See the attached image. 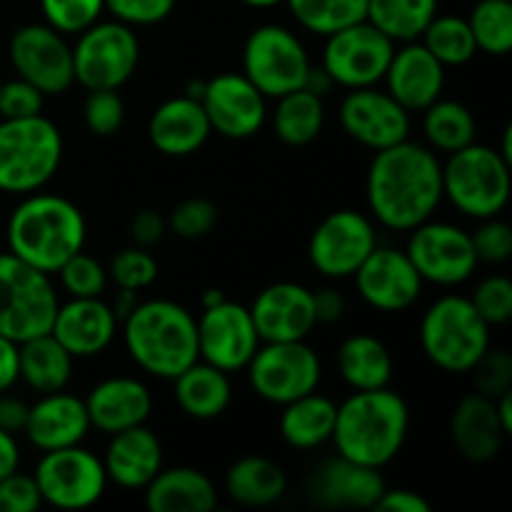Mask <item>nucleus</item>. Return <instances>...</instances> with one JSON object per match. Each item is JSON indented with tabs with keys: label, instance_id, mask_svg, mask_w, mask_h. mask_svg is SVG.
<instances>
[{
	"label": "nucleus",
	"instance_id": "nucleus-1",
	"mask_svg": "<svg viewBox=\"0 0 512 512\" xmlns=\"http://www.w3.org/2000/svg\"><path fill=\"white\" fill-rule=\"evenodd\" d=\"M365 193L378 223L410 233L433 218L443 200V165L433 148L403 140L375 153Z\"/></svg>",
	"mask_w": 512,
	"mask_h": 512
},
{
	"label": "nucleus",
	"instance_id": "nucleus-2",
	"mask_svg": "<svg viewBox=\"0 0 512 512\" xmlns=\"http://www.w3.org/2000/svg\"><path fill=\"white\" fill-rule=\"evenodd\" d=\"M410 428L408 403L395 390H355L338 405L333 443L340 458L385 468L403 450Z\"/></svg>",
	"mask_w": 512,
	"mask_h": 512
},
{
	"label": "nucleus",
	"instance_id": "nucleus-3",
	"mask_svg": "<svg viewBox=\"0 0 512 512\" xmlns=\"http://www.w3.org/2000/svg\"><path fill=\"white\" fill-rule=\"evenodd\" d=\"M83 213L73 200L53 193H30L8 220V248L33 268L55 275L85 245Z\"/></svg>",
	"mask_w": 512,
	"mask_h": 512
},
{
	"label": "nucleus",
	"instance_id": "nucleus-4",
	"mask_svg": "<svg viewBox=\"0 0 512 512\" xmlns=\"http://www.w3.org/2000/svg\"><path fill=\"white\" fill-rule=\"evenodd\" d=\"M125 350L140 370L173 380L200 360L193 313L173 300L138 303L123 320Z\"/></svg>",
	"mask_w": 512,
	"mask_h": 512
},
{
	"label": "nucleus",
	"instance_id": "nucleus-5",
	"mask_svg": "<svg viewBox=\"0 0 512 512\" xmlns=\"http://www.w3.org/2000/svg\"><path fill=\"white\" fill-rule=\"evenodd\" d=\"M63 160V135L45 115L0 118V190L35 193L53 180Z\"/></svg>",
	"mask_w": 512,
	"mask_h": 512
},
{
	"label": "nucleus",
	"instance_id": "nucleus-6",
	"mask_svg": "<svg viewBox=\"0 0 512 512\" xmlns=\"http://www.w3.org/2000/svg\"><path fill=\"white\" fill-rule=\"evenodd\" d=\"M420 348L445 373H470L490 348V325L480 318L470 298L443 295L420 320Z\"/></svg>",
	"mask_w": 512,
	"mask_h": 512
},
{
	"label": "nucleus",
	"instance_id": "nucleus-7",
	"mask_svg": "<svg viewBox=\"0 0 512 512\" xmlns=\"http://www.w3.org/2000/svg\"><path fill=\"white\" fill-rule=\"evenodd\" d=\"M443 198L465 218H495L510 200V163L480 143L455 150L443 165Z\"/></svg>",
	"mask_w": 512,
	"mask_h": 512
},
{
	"label": "nucleus",
	"instance_id": "nucleus-8",
	"mask_svg": "<svg viewBox=\"0 0 512 512\" xmlns=\"http://www.w3.org/2000/svg\"><path fill=\"white\" fill-rule=\"evenodd\" d=\"M58 305V290L48 273L10 250L0 253V335L25 343L50 333Z\"/></svg>",
	"mask_w": 512,
	"mask_h": 512
},
{
	"label": "nucleus",
	"instance_id": "nucleus-9",
	"mask_svg": "<svg viewBox=\"0 0 512 512\" xmlns=\"http://www.w3.org/2000/svg\"><path fill=\"white\" fill-rule=\"evenodd\" d=\"M313 70L303 40L283 25H260L243 45V75L265 95L280 98L305 88Z\"/></svg>",
	"mask_w": 512,
	"mask_h": 512
},
{
	"label": "nucleus",
	"instance_id": "nucleus-10",
	"mask_svg": "<svg viewBox=\"0 0 512 512\" xmlns=\"http://www.w3.org/2000/svg\"><path fill=\"white\" fill-rule=\"evenodd\" d=\"M140 60V43L133 28L120 20L93 23L78 33L73 45L75 83L85 90H118L133 78Z\"/></svg>",
	"mask_w": 512,
	"mask_h": 512
},
{
	"label": "nucleus",
	"instance_id": "nucleus-11",
	"mask_svg": "<svg viewBox=\"0 0 512 512\" xmlns=\"http://www.w3.org/2000/svg\"><path fill=\"white\" fill-rule=\"evenodd\" d=\"M245 370H248L253 393L265 403L280 405V408L318 390L320 378H323L318 353L305 340L260 343L258 353L253 355Z\"/></svg>",
	"mask_w": 512,
	"mask_h": 512
},
{
	"label": "nucleus",
	"instance_id": "nucleus-12",
	"mask_svg": "<svg viewBox=\"0 0 512 512\" xmlns=\"http://www.w3.org/2000/svg\"><path fill=\"white\" fill-rule=\"evenodd\" d=\"M33 478L43 503L58 510L93 508L108 488L103 460L80 445L43 453Z\"/></svg>",
	"mask_w": 512,
	"mask_h": 512
},
{
	"label": "nucleus",
	"instance_id": "nucleus-13",
	"mask_svg": "<svg viewBox=\"0 0 512 512\" xmlns=\"http://www.w3.org/2000/svg\"><path fill=\"white\" fill-rule=\"evenodd\" d=\"M393 53V40L380 33L373 23L360 20V23L325 35L320 68L335 85H343L348 90L370 88L385 78Z\"/></svg>",
	"mask_w": 512,
	"mask_h": 512
},
{
	"label": "nucleus",
	"instance_id": "nucleus-14",
	"mask_svg": "<svg viewBox=\"0 0 512 512\" xmlns=\"http://www.w3.org/2000/svg\"><path fill=\"white\" fill-rule=\"evenodd\" d=\"M405 253L423 283L443 285V288L465 283L478 268V255L468 230L443 220H425L410 230Z\"/></svg>",
	"mask_w": 512,
	"mask_h": 512
},
{
	"label": "nucleus",
	"instance_id": "nucleus-15",
	"mask_svg": "<svg viewBox=\"0 0 512 512\" xmlns=\"http://www.w3.org/2000/svg\"><path fill=\"white\" fill-rule=\"evenodd\" d=\"M8 55L18 78L28 80L43 95H63L75 83L73 45L48 23L15 30Z\"/></svg>",
	"mask_w": 512,
	"mask_h": 512
},
{
	"label": "nucleus",
	"instance_id": "nucleus-16",
	"mask_svg": "<svg viewBox=\"0 0 512 512\" xmlns=\"http://www.w3.org/2000/svg\"><path fill=\"white\" fill-rule=\"evenodd\" d=\"M378 245L373 220L358 210H335L320 220L310 238L308 255L313 268L330 280L353 278L355 270Z\"/></svg>",
	"mask_w": 512,
	"mask_h": 512
},
{
	"label": "nucleus",
	"instance_id": "nucleus-17",
	"mask_svg": "<svg viewBox=\"0 0 512 512\" xmlns=\"http://www.w3.org/2000/svg\"><path fill=\"white\" fill-rule=\"evenodd\" d=\"M195 328H198L200 360L225 373L248 368L263 343L250 318V310L228 298L213 308H203L200 318L195 320Z\"/></svg>",
	"mask_w": 512,
	"mask_h": 512
},
{
	"label": "nucleus",
	"instance_id": "nucleus-18",
	"mask_svg": "<svg viewBox=\"0 0 512 512\" xmlns=\"http://www.w3.org/2000/svg\"><path fill=\"white\" fill-rule=\"evenodd\" d=\"M338 118L348 138L375 153L403 143L410 135V110H405L388 90H378L375 85L350 90L340 103Z\"/></svg>",
	"mask_w": 512,
	"mask_h": 512
},
{
	"label": "nucleus",
	"instance_id": "nucleus-19",
	"mask_svg": "<svg viewBox=\"0 0 512 512\" xmlns=\"http://www.w3.org/2000/svg\"><path fill=\"white\" fill-rule=\"evenodd\" d=\"M265 95L243 73H220L205 80L203 105L213 133L230 140H245L260 133L268 115Z\"/></svg>",
	"mask_w": 512,
	"mask_h": 512
},
{
	"label": "nucleus",
	"instance_id": "nucleus-20",
	"mask_svg": "<svg viewBox=\"0 0 512 512\" xmlns=\"http://www.w3.org/2000/svg\"><path fill=\"white\" fill-rule=\"evenodd\" d=\"M353 278L360 298L380 313H403L413 308L425 285L405 250L380 245H375Z\"/></svg>",
	"mask_w": 512,
	"mask_h": 512
},
{
	"label": "nucleus",
	"instance_id": "nucleus-21",
	"mask_svg": "<svg viewBox=\"0 0 512 512\" xmlns=\"http://www.w3.org/2000/svg\"><path fill=\"white\" fill-rule=\"evenodd\" d=\"M250 318L263 343L305 340L318 325L313 290L298 283H273L250 305Z\"/></svg>",
	"mask_w": 512,
	"mask_h": 512
},
{
	"label": "nucleus",
	"instance_id": "nucleus-22",
	"mask_svg": "<svg viewBox=\"0 0 512 512\" xmlns=\"http://www.w3.org/2000/svg\"><path fill=\"white\" fill-rule=\"evenodd\" d=\"M388 93L410 113H423L443 95L445 65L420 40L395 48L385 70Z\"/></svg>",
	"mask_w": 512,
	"mask_h": 512
},
{
	"label": "nucleus",
	"instance_id": "nucleus-23",
	"mask_svg": "<svg viewBox=\"0 0 512 512\" xmlns=\"http://www.w3.org/2000/svg\"><path fill=\"white\" fill-rule=\"evenodd\" d=\"M50 333L75 360L95 358L118 335V318L103 298H70L58 305Z\"/></svg>",
	"mask_w": 512,
	"mask_h": 512
},
{
	"label": "nucleus",
	"instance_id": "nucleus-24",
	"mask_svg": "<svg viewBox=\"0 0 512 512\" xmlns=\"http://www.w3.org/2000/svg\"><path fill=\"white\" fill-rule=\"evenodd\" d=\"M90 430L85 400L58 390L40 395L38 403L28 408V423L23 435L40 453L80 445Z\"/></svg>",
	"mask_w": 512,
	"mask_h": 512
},
{
	"label": "nucleus",
	"instance_id": "nucleus-25",
	"mask_svg": "<svg viewBox=\"0 0 512 512\" xmlns=\"http://www.w3.org/2000/svg\"><path fill=\"white\" fill-rule=\"evenodd\" d=\"M85 410H88L90 428L113 435L143 425L153 413V395L148 385L140 383L138 378L115 375V378L100 380L90 390L85 398Z\"/></svg>",
	"mask_w": 512,
	"mask_h": 512
},
{
	"label": "nucleus",
	"instance_id": "nucleus-26",
	"mask_svg": "<svg viewBox=\"0 0 512 512\" xmlns=\"http://www.w3.org/2000/svg\"><path fill=\"white\" fill-rule=\"evenodd\" d=\"M100 460L108 480H113L118 488L143 490L163 468V445L158 435L143 423L110 435V443Z\"/></svg>",
	"mask_w": 512,
	"mask_h": 512
},
{
	"label": "nucleus",
	"instance_id": "nucleus-27",
	"mask_svg": "<svg viewBox=\"0 0 512 512\" xmlns=\"http://www.w3.org/2000/svg\"><path fill=\"white\" fill-rule=\"evenodd\" d=\"M210 133L213 128H210L203 105L190 95L165 100L155 108L148 125L153 148L168 158H185V155L198 153L208 143Z\"/></svg>",
	"mask_w": 512,
	"mask_h": 512
},
{
	"label": "nucleus",
	"instance_id": "nucleus-28",
	"mask_svg": "<svg viewBox=\"0 0 512 512\" xmlns=\"http://www.w3.org/2000/svg\"><path fill=\"white\" fill-rule=\"evenodd\" d=\"M508 433L503 430L495 410V400L470 393L455 405L450 418V440L460 458L468 463H490L503 450Z\"/></svg>",
	"mask_w": 512,
	"mask_h": 512
},
{
	"label": "nucleus",
	"instance_id": "nucleus-29",
	"mask_svg": "<svg viewBox=\"0 0 512 512\" xmlns=\"http://www.w3.org/2000/svg\"><path fill=\"white\" fill-rule=\"evenodd\" d=\"M385 488L388 485L378 468L353 463L338 455L318 470L313 495L328 508L373 510Z\"/></svg>",
	"mask_w": 512,
	"mask_h": 512
},
{
	"label": "nucleus",
	"instance_id": "nucleus-30",
	"mask_svg": "<svg viewBox=\"0 0 512 512\" xmlns=\"http://www.w3.org/2000/svg\"><path fill=\"white\" fill-rule=\"evenodd\" d=\"M150 512H208L218 508L213 480L195 468H160L143 488Z\"/></svg>",
	"mask_w": 512,
	"mask_h": 512
},
{
	"label": "nucleus",
	"instance_id": "nucleus-31",
	"mask_svg": "<svg viewBox=\"0 0 512 512\" xmlns=\"http://www.w3.org/2000/svg\"><path fill=\"white\" fill-rule=\"evenodd\" d=\"M173 388L178 408L193 420L220 418L233 400L230 373L205 363V360H195L190 368L175 375Z\"/></svg>",
	"mask_w": 512,
	"mask_h": 512
},
{
	"label": "nucleus",
	"instance_id": "nucleus-32",
	"mask_svg": "<svg viewBox=\"0 0 512 512\" xmlns=\"http://www.w3.org/2000/svg\"><path fill=\"white\" fill-rule=\"evenodd\" d=\"M288 478L278 463L263 455L235 460L225 473V493L245 508H268L283 500Z\"/></svg>",
	"mask_w": 512,
	"mask_h": 512
},
{
	"label": "nucleus",
	"instance_id": "nucleus-33",
	"mask_svg": "<svg viewBox=\"0 0 512 512\" xmlns=\"http://www.w3.org/2000/svg\"><path fill=\"white\" fill-rule=\"evenodd\" d=\"M73 363L75 358L53 338V333L18 343L20 380L40 395L68 388L73 378Z\"/></svg>",
	"mask_w": 512,
	"mask_h": 512
},
{
	"label": "nucleus",
	"instance_id": "nucleus-34",
	"mask_svg": "<svg viewBox=\"0 0 512 512\" xmlns=\"http://www.w3.org/2000/svg\"><path fill=\"white\" fill-rule=\"evenodd\" d=\"M338 403L325 395L313 393L283 405L280 435L295 450H315L333 438Z\"/></svg>",
	"mask_w": 512,
	"mask_h": 512
},
{
	"label": "nucleus",
	"instance_id": "nucleus-35",
	"mask_svg": "<svg viewBox=\"0 0 512 512\" xmlns=\"http://www.w3.org/2000/svg\"><path fill=\"white\" fill-rule=\"evenodd\" d=\"M338 373L353 390L385 388L393 378V355L375 335H350L338 348Z\"/></svg>",
	"mask_w": 512,
	"mask_h": 512
},
{
	"label": "nucleus",
	"instance_id": "nucleus-36",
	"mask_svg": "<svg viewBox=\"0 0 512 512\" xmlns=\"http://www.w3.org/2000/svg\"><path fill=\"white\" fill-rule=\"evenodd\" d=\"M275 100H278L273 113L275 135L290 148H303L313 143L325 125L323 95L298 88Z\"/></svg>",
	"mask_w": 512,
	"mask_h": 512
},
{
	"label": "nucleus",
	"instance_id": "nucleus-37",
	"mask_svg": "<svg viewBox=\"0 0 512 512\" xmlns=\"http://www.w3.org/2000/svg\"><path fill=\"white\" fill-rule=\"evenodd\" d=\"M438 15V0H368L365 20L393 43L420 40L430 20Z\"/></svg>",
	"mask_w": 512,
	"mask_h": 512
},
{
	"label": "nucleus",
	"instance_id": "nucleus-38",
	"mask_svg": "<svg viewBox=\"0 0 512 512\" xmlns=\"http://www.w3.org/2000/svg\"><path fill=\"white\" fill-rule=\"evenodd\" d=\"M423 133L433 150L455 153L478 138V123L468 105L438 98L423 110Z\"/></svg>",
	"mask_w": 512,
	"mask_h": 512
},
{
	"label": "nucleus",
	"instance_id": "nucleus-39",
	"mask_svg": "<svg viewBox=\"0 0 512 512\" xmlns=\"http://www.w3.org/2000/svg\"><path fill=\"white\" fill-rule=\"evenodd\" d=\"M420 43L445 68H458V65L470 63L478 55V45H475L468 18H460V15H435L420 35Z\"/></svg>",
	"mask_w": 512,
	"mask_h": 512
},
{
	"label": "nucleus",
	"instance_id": "nucleus-40",
	"mask_svg": "<svg viewBox=\"0 0 512 512\" xmlns=\"http://www.w3.org/2000/svg\"><path fill=\"white\" fill-rule=\"evenodd\" d=\"M293 18L315 35H330L368 15V0H285Z\"/></svg>",
	"mask_w": 512,
	"mask_h": 512
},
{
	"label": "nucleus",
	"instance_id": "nucleus-41",
	"mask_svg": "<svg viewBox=\"0 0 512 512\" xmlns=\"http://www.w3.org/2000/svg\"><path fill=\"white\" fill-rule=\"evenodd\" d=\"M468 25L483 53L500 58L512 50V0H478L470 10Z\"/></svg>",
	"mask_w": 512,
	"mask_h": 512
},
{
	"label": "nucleus",
	"instance_id": "nucleus-42",
	"mask_svg": "<svg viewBox=\"0 0 512 512\" xmlns=\"http://www.w3.org/2000/svg\"><path fill=\"white\" fill-rule=\"evenodd\" d=\"M70 298H103L108 288V270L88 253H75L55 273Z\"/></svg>",
	"mask_w": 512,
	"mask_h": 512
},
{
	"label": "nucleus",
	"instance_id": "nucleus-43",
	"mask_svg": "<svg viewBox=\"0 0 512 512\" xmlns=\"http://www.w3.org/2000/svg\"><path fill=\"white\" fill-rule=\"evenodd\" d=\"M105 0H40L45 23L63 35H78L98 23Z\"/></svg>",
	"mask_w": 512,
	"mask_h": 512
},
{
	"label": "nucleus",
	"instance_id": "nucleus-44",
	"mask_svg": "<svg viewBox=\"0 0 512 512\" xmlns=\"http://www.w3.org/2000/svg\"><path fill=\"white\" fill-rule=\"evenodd\" d=\"M158 270V260L148 253V248L133 245V248H123L110 260L108 280H113L115 288L140 293L158 280Z\"/></svg>",
	"mask_w": 512,
	"mask_h": 512
},
{
	"label": "nucleus",
	"instance_id": "nucleus-45",
	"mask_svg": "<svg viewBox=\"0 0 512 512\" xmlns=\"http://www.w3.org/2000/svg\"><path fill=\"white\" fill-rule=\"evenodd\" d=\"M85 128L98 138H110L123 128L125 103L118 90H88L83 103Z\"/></svg>",
	"mask_w": 512,
	"mask_h": 512
},
{
	"label": "nucleus",
	"instance_id": "nucleus-46",
	"mask_svg": "<svg viewBox=\"0 0 512 512\" xmlns=\"http://www.w3.org/2000/svg\"><path fill=\"white\" fill-rule=\"evenodd\" d=\"M470 373L475 380V393L495 400L512 390V355L503 348H488Z\"/></svg>",
	"mask_w": 512,
	"mask_h": 512
},
{
	"label": "nucleus",
	"instance_id": "nucleus-47",
	"mask_svg": "<svg viewBox=\"0 0 512 512\" xmlns=\"http://www.w3.org/2000/svg\"><path fill=\"white\" fill-rule=\"evenodd\" d=\"M470 303L480 313V318L493 328V325H505L512 318V283L505 275H490L480 280L478 288L473 290Z\"/></svg>",
	"mask_w": 512,
	"mask_h": 512
},
{
	"label": "nucleus",
	"instance_id": "nucleus-48",
	"mask_svg": "<svg viewBox=\"0 0 512 512\" xmlns=\"http://www.w3.org/2000/svg\"><path fill=\"white\" fill-rule=\"evenodd\" d=\"M218 223V208L205 198H188L170 213V230L183 240L205 238Z\"/></svg>",
	"mask_w": 512,
	"mask_h": 512
},
{
	"label": "nucleus",
	"instance_id": "nucleus-49",
	"mask_svg": "<svg viewBox=\"0 0 512 512\" xmlns=\"http://www.w3.org/2000/svg\"><path fill=\"white\" fill-rule=\"evenodd\" d=\"M478 228L470 233L473 240L475 255H478V263H490L500 265L505 260H510L512 255V228L505 220L495 218L478 220Z\"/></svg>",
	"mask_w": 512,
	"mask_h": 512
},
{
	"label": "nucleus",
	"instance_id": "nucleus-50",
	"mask_svg": "<svg viewBox=\"0 0 512 512\" xmlns=\"http://www.w3.org/2000/svg\"><path fill=\"white\" fill-rule=\"evenodd\" d=\"M45 95L28 80L15 78L8 83H0V118L18 120L43 115Z\"/></svg>",
	"mask_w": 512,
	"mask_h": 512
},
{
	"label": "nucleus",
	"instance_id": "nucleus-51",
	"mask_svg": "<svg viewBox=\"0 0 512 512\" xmlns=\"http://www.w3.org/2000/svg\"><path fill=\"white\" fill-rule=\"evenodd\" d=\"M178 0H105V10L125 25H155L163 23L175 10Z\"/></svg>",
	"mask_w": 512,
	"mask_h": 512
},
{
	"label": "nucleus",
	"instance_id": "nucleus-52",
	"mask_svg": "<svg viewBox=\"0 0 512 512\" xmlns=\"http://www.w3.org/2000/svg\"><path fill=\"white\" fill-rule=\"evenodd\" d=\"M43 505L33 475L10 473L0 480V512H35Z\"/></svg>",
	"mask_w": 512,
	"mask_h": 512
},
{
	"label": "nucleus",
	"instance_id": "nucleus-53",
	"mask_svg": "<svg viewBox=\"0 0 512 512\" xmlns=\"http://www.w3.org/2000/svg\"><path fill=\"white\" fill-rule=\"evenodd\" d=\"M165 228H168V223H165V218L158 210H140L133 218V223H130V238L140 248H150V245L163 240Z\"/></svg>",
	"mask_w": 512,
	"mask_h": 512
},
{
	"label": "nucleus",
	"instance_id": "nucleus-54",
	"mask_svg": "<svg viewBox=\"0 0 512 512\" xmlns=\"http://www.w3.org/2000/svg\"><path fill=\"white\" fill-rule=\"evenodd\" d=\"M373 510L380 512H430V503L420 493L408 488H385Z\"/></svg>",
	"mask_w": 512,
	"mask_h": 512
},
{
	"label": "nucleus",
	"instance_id": "nucleus-55",
	"mask_svg": "<svg viewBox=\"0 0 512 512\" xmlns=\"http://www.w3.org/2000/svg\"><path fill=\"white\" fill-rule=\"evenodd\" d=\"M20 380L18 343L0 335V393H8Z\"/></svg>",
	"mask_w": 512,
	"mask_h": 512
},
{
	"label": "nucleus",
	"instance_id": "nucleus-56",
	"mask_svg": "<svg viewBox=\"0 0 512 512\" xmlns=\"http://www.w3.org/2000/svg\"><path fill=\"white\" fill-rule=\"evenodd\" d=\"M313 303L318 323H338L345 315V298L335 288H323L313 293Z\"/></svg>",
	"mask_w": 512,
	"mask_h": 512
},
{
	"label": "nucleus",
	"instance_id": "nucleus-57",
	"mask_svg": "<svg viewBox=\"0 0 512 512\" xmlns=\"http://www.w3.org/2000/svg\"><path fill=\"white\" fill-rule=\"evenodd\" d=\"M28 408L20 398H3L0 395V430L10 435H18L28 423Z\"/></svg>",
	"mask_w": 512,
	"mask_h": 512
},
{
	"label": "nucleus",
	"instance_id": "nucleus-58",
	"mask_svg": "<svg viewBox=\"0 0 512 512\" xmlns=\"http://www.w3.org/2000/svg\"><path fill=\"white\" fill-rule=\"evenodd\" d=\"M20 468V445L15 435L0 430V480Z\"/></svg>",
	"mask_w": 512,
	"mask_h": 512
},
{
	"label": "nucleus",
	"instance_id": "nucleus-59",
	"mask_svg": "<svg viewBox=\"0 0 512 512\" xmlns=\"http://www.w3.org/2000/svg\"><path fill=\"white\" fill-rule=\"evenodd\" d=\"M138 303H140V300H138V293H135V290L118 288V293H115V300H113V305H110V308H113L118 323H123V320L130 315V310H133Z\"/></svg>",
	"mask_w": 512,
	"mask_h": 512
},
{
	"label": "nucleus",
	"instance_id": "nucleus-60",
	"mask_svg": "<svg viewBox=\"0 0 512 512\" xmlns=\"http://www.w3.org/2000/svg\"><path fill=\"white\" fill-rule=\"evenodd\" d=\"M495 410H498L500 425H503L505 433L510 435L512 433V390L495 398Z\"/></svg>",
	"mask_w": 512,
	"mask_h": 512
},
{
	"label": "nucleus",
	"instance_id": "nucleus-61",
	"mask_svg": "<svg viewBox=\"0 0 512 512\" xmlns=\"http://www.w3.org/2000/svg\"><path fill=\"white\" fill-rule=\"evenodd\" d=\"M225 300V295H223V290H208V293L203 295V308H213V305H218V303H223Z\"/></svg>",
	"mask_w": 512,
	"mask_h": 512
},
{
	"label": "nucleus",
	"instance_id": "nucleus-62",
	"mask_svg": "<svg viewBox=\"0 0 512 512\" xmlns=\"http://www.w3.org/2000/svg\"><path fill=\"white\" fill-rule=\"evenodd\" d=\"M510 138H512V128L508 125V128H505V133H503V148L498 150L500 155H503L505 160H508V163H512V148H510Z\"/></svg>",
	"mask_w": 512,
	"mask_h": 512
},
{
	"label": "nucleus",
	"instance_id": "nucleus-63",
	"mask_svg": "<svg viewBox=\"0 0 512 512\" xmlns=\"http://www.w3.org/2000/svg\"><path fill=\"white\" fill-rule=\"evenodd\" d=\"M240 3L250 5V8H273V5L285 3V0H240Z\"/></svg>",
	"mask_w": 512,
	"mask_h": 512
}]
</instances>
